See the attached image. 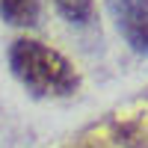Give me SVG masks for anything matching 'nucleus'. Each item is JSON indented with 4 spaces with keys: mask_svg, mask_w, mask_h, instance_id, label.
Masks as SVG:
<instances>
[{
    "mask_svg": "<svg viewBox=\"0 0 148 148\" xmlns=\"http://www.w3.org/2000/svg\"><path fill=\"white\" fill-rule=\"evenodd\" d=\"M9 68L36 98H68L80 83L62 53L33 39H21L9 47Z\"/></svg>",
    "mask_w": 148,
    "mask_h": 148,
    "instance_id": "f257e3e1",
    "label": "nucleus"
},
{
    "mask_svg": "<svg viewBox=\"0 0 148 148\" xmlns=\"http://www.w3.org/2000/svg\"><path fill=\"white\" fill-rule=\"evenodd\" d=\"M116 27L136 53H148V0H107Z\"/></svg>",
    "mask_w": 148,
    "mask_h": 148,
    "instance_id": "f03ea898",
    "label": "nucleus"
},
{
    "mask_svg": "<svg viewBox=\"0 0 148 148\" xmlns=\"http://www.w3.org/2000/svg\"><path fill=\"white\" fill-rule=\"evenodd\" d=\"M0 15L15 27H30L39 18V3L36 0H0Z\"/></svg>",
    "mask_w": 148,
    "mask_h": 148,
    "instance_id": "7ed1b4c3",
    "label": "nucleus"
},
{
    "mask_svg": "<svg viewBox=\"0 0 148 148\" xmlns=\"http://www.w3.org/2000/svg\"><path fill=\"white\" fill-rule=\"evenodd\" d=\"M53 6L71 24H86L92 18V0H53Z\"/></svg>",
    "mask_w": 148,
    "mask_h": 148,
    "instance_id": "20e7f679",
    "label": "nucleus"
}]
</instances>
